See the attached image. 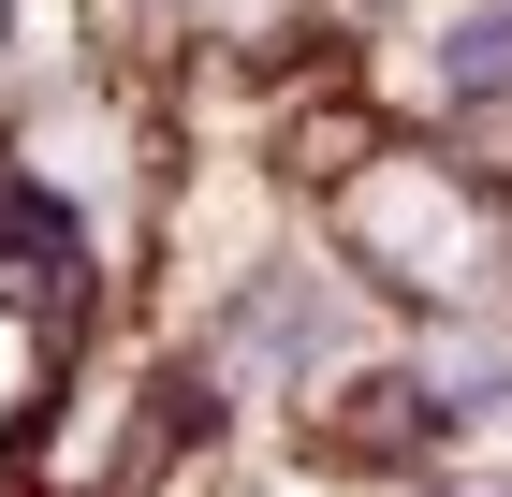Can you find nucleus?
I'll list each match as a JSON object with an SVG mask.
<instances>
[{"instance_id":"1","label":"nucleus","mask_w":512,"mask_h":497,"mask_svg":"<svg viewBox=\"0 0 512 497\" xmlns=\"http://www.w3.org/2000/svg\"><path fill=\"white\" fill-rule=\"evenodd\" d=\"M0 278H30L44 307H74V293H88V264H74V220H59L44 191H15V176H0Z\"/></svg>"}]
</instances>
